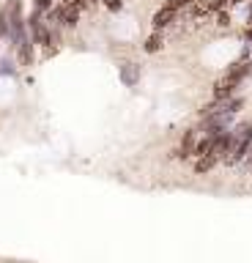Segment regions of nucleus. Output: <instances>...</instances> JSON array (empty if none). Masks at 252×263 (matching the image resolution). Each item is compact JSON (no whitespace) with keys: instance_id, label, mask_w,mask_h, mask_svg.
I'll list each match as a JSON object with an SVG mask.
<instances>
[{"instance_id":"nucleus-1","label":"nucleus","mask_w":252,"mask_h":263,"mask_svg":"<svg viewBox=\"0 0 252 263\" xmlns=\"http://www.w3.org/2000/svg\"><path fill=\"white\" fill-rule=\"evenodd\" d=\"M250 143H252V123H241L239 129H233L228 135V148H225V162L228 164H236L247 157L250 151Z\"/></svg>"},{"instance_id":"nucleus-2","label":"nucleus","mask_w":252,"mask_h":263,"mask_svg":"<svg viewBox=\"0 0 252 263\" xmlns=\"http://www.w3.org/2000/svg\"><path fill=\"white\" fill-rule=\"evenodd\" d=\"M178 6H181V3H170V6H164L162 11L153 17V25H156V28H164V25H167L173 17H176V8H178Z\"/></svg>"},{"instance_id":"nucleus-3","label":"nucleus","mask_w":252,"mask_h":263,"mask_svg":"<svg viewBox=\"0 0 252 263\" xmlns=\"http://www.w3.org/2000/svg\"><path fill=\"white\" fill-rule=\"evenodd\" d=\"M192 148H195V129H189L187 135H184V140H181V154H178V157H189Z\"/></svg>"},{"instance_id":"nucleus-4","label":"nucleus","mask_w":252,"mask_h":263,"mask_svg":"<svg viewBox=\"0 0 252 263\" xmlns=\"http://www.w3.org/2000/svg\"><path fill=\"white\" fill-rule=\"evenodd\" d=\"M121 80L126 82V85H135V82H137V66H135V63H126V66H123Z\"/></svg>"},{"instance_id":"nucleus-5","label":"nucleus","mask_w":252,"mask_h":263,"mask_svg":"<svg viewBox=\"0 0 252 263\" xmlns=\"http://www.w3.org/2000/svg\"><path fill=\"white\" fill-rule=\"evenodd\" d=\"M159 47H162V39L159 36H148L146 39V53H156Z\"/></svg>"},{"instance_id":"nucleus-6","label":"nucleus","mask_w":252,"mask_h":263,"mask_svg":"<svg viewBox=\"0 0 252 263\" xmlns=\"http://www.w3.org/2000/svg\"><path fill=\"white\" fill-rule=\"evenodd\" d=\"M6 30H8V19H6V11H0V39L6 36Z\"/></svg>"},{"instance_id":"nucleus-7","label":"nucleus","mask_w":252,"mask_h":263,"mask_svg":"<svg viewBox=\"0 0 252 263\" xmlns=\"http://www.w3.org/2000/svg\"><path fill=\"white\" fill-rule=\"evenodd\" d=\"M47 8H50V0H36V11H47Z\"/></svg>"},{"instance_id":"nucleus-8","label":"nucleus","mask_w":252,"mask_h":263,"mask_svg":"<svg viewBox=\"0 0 252 263\" xmlns=\"http://www.w3.org/2000/svg\"><path fill=\"white\" fill-rule=\"evenodd\" d=\"M247 39H252V28H250V30H247Z\"/></svg>"}]
</instances>
